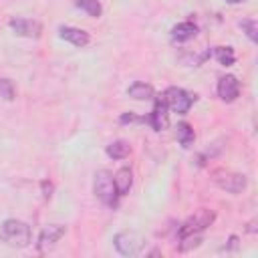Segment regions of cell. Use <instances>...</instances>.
I'll return each mask as SVG.
<instances>
[{
    "label": "cell",
    "instance_id": "1",
    "mask_svg": "<svg viewBox=\"0 0 258 258\" xmlns=\"http://www.w3.org/2000/svg\"><path fill=\"white\" fill-rule=\"evenodd\" d=\"M0 236L6 244L24 248L30 244V226L20 220H6L0 228Z\"/></svg>",
    "mask_w": 258,
    "mask_h": 258
},
{
    "label": "cell",
    "instance_id": "2",
    "mask_svg": "<svg viewBox=\"0 0 258 258\" xmlns=\"http://www.w3.org/2000/svg\"><path fill=\"white\" fill-rule=\"evenodd\" d=\"M93 191L95 196L109 208H115L117 206V189H115V181H113V173L107 171V169H99L95 173V181H93Z\"/></svg>",
    "mask_w": 258,
    "mask_h": 258
},
{
    "label": "cell",
    "instance_id": "3",
    "mask_svg": "<svg viewBox=\"0 0 258 258\" xmlns=\"http://www.w3.org/2000/svg\"><path fill=\"white\" fill-rule=\"evenodd\" d=\"M214 220H216V214H214L212 210L202 208V210H198L194 216H189V218L179 226L177 236L181 238V236H189V234H202L206 228L212 226Z\"/></svg>",
    "mask_w": 258,
    "mask_h": 258
},
{
    "label": "cell",
    "instance_id": "4",
    "mask_svg": "<svg viewBox=\"0 0 258 258\" xmlns=\"http://www.w3.org/2000/svg\"><path fill=\"white\" fill-rule=\"evenodd\" d=\"M214 183L230 194H242L248 185V177L244 173L236 171H226V169H216L214 171Z\"/></svg>",
    "mask_w": 258,
    "mask_h": 258
},
{
    "label": "cell",
    "instance_id": "5",
    "mask_svg": "<svg viewBox=\"0 0 258 258\" xmlns=\"http://www.w3.org/2000/svg\"><path fill=\"white\" fill-rule=\"evenodd\" d=\"M163 99L167 103V107L173 111V113H179V115H185L191 107V103L196 101V95L179 89V87H169L165 93H163Z\"/></svg>",
    "mask_w": 258,
    "mask_h": 258
},
{
    "label": "cell",
    "instance_id": "6",
    "mask_svg": "<svg viewBox=\"0 0 258 258\" xmlns=\"http://www.w3.org/2000/svg\"><path fill=\"white\" fill-rule=\"evenodd\" d=\"M113 242H115L117 252L123 256H137L143 248V238L135 232H119L113 238Z\"/></svg>",
    "mask_w": 258,
    "mask_h": 258
},
{
    "label": "cell",
    "instance_id": "7",
    "mask_svg": "<svg viewBox=\"0 0 258 258\" xmlns=\"http://www.w3.org/2000/svg\"><path fill=\"white\" fill-rule=\"evenodd\" d=\"M8 24L14 30V34L26 36V38H38L40 32H42V24L36 22V20H32V18H20V16H16V18H10Z\"/></svg>",
    "mask_w": 258,
    "mask_h": 258
},
{
    "label": "cell",
    "instance_id": "8",
    "mask_svg": "<svg viewBox=\"0 0 258 258\" xmlns=\"http://www.w3.org/2000/svg\"><path fill=\"white\" fill-rule=\"evenodd\" d=\"M62 236H64V226H60V224H48L46 228H42V232L38 236V250L40 252L50 250Z\"/></svg>",
    "mask_w": 258,
    "mask_h": 258
},
{
    "label": "cell",
    "instance_id": "9",
    "mask_svg": "<svg viewBox=\"0 0 258 258\" xmlns=\"http://www.w3.org/2000/svg\"><path fill=\"white\" fill-rule=\"evenodd\" d=\"M240 95V83L234 75H226V77H220L218 81V97L226 103H232L236 101Z\"/></svg>",
    "mask_w": 258,
    "mask_h": 258
},
{
    "label": "cell",
    "instance_id": "10",
    "mask_svg": "<svg viewBox=\"0 0 258 258\" xmlns=\"http://www.w3.org/2000/svg\"><path fill=\"white\" fill-rule=\"evenodd\" d=\"M167 103H165V99L163 97H157L155 99V105H153V111L149 113V117H147V121H149V125L155 129V131H163L165 127H167Z\"/></svg>",
    "mask_w": 258,
    "mask_h": 258
},
{
    "label": "cell",
    "instance_id": "11",
    "mask_svg": "<svg viewBox=\"0 0 258 258\" xmlns=\"http://www.w3.org/2000/svg\"><path fill=\"white\" fill-rule=\"evenodd\" d=\"M58 34H60V38L69 40V42L75 44V46H85V44H89V40H91L89 32H85V30H81V28H75V26H60V28H58Z\"/></svg>",
    "mask_w": 258,
    "mask_h": 258
},
{
    "label": "cell",
    "instance_id": "12",
    "mask_svg": "<svg viewBox=\"0 0 258 258\" xmlns=\"http://www.w3.org/2000/svg\"><path fill=\"white\" fill-rule=\"evenodd\" d=\"M113 181H115V189L119 196H125L129 194L131 185H133V171L129 167H121L115 175H113Z\"/></svg>",
    "mask_w": 258,
    "mask_h": 258
},
{
    "label": "cell",
    "instance_id": "13",
    "mask_svg": "<svg viewBox=\"0 0 258 258\" xmlns=\"http://www.w3.org/2000/svg\"><path fill=\"white\" fill-rule=\"evenodd\" d=\"M198 34V26L194 22H179L171 28V38L177 42H185Z\"/></svg>",
    "mask_w": 258,
    "mask_h": 258
},
{
    "label": "cell",
    "instance_id": "14",
    "mask_svg": "<svg viewBox=\"0 0 258 258\" xmlns=\"http://www.w3.org/2000/svg\"><path fill=\"white\" fill-rule=\"evenodd\" d=\"M127 95H129L131 99H137V101H149V99L155 97V91H153V87L147 85V83H133V85L127 89Z\"/></svg>",
    "mask_w": 258,
    "mask_h": 258
},
{
    "label": "cell",
    "instance_id": "15",
    "mask_svg": "<svg viewBox=\"0 0 258 258\" xmlns=\"http://www.w3.org/2000/svg\"><path fill=\"white\" fill-rule=\"evenodd\" d=\"M175 137L181 143V147H189L194 143V139H196V133H194V129H191V125L187 121H179L177 127H175Z\"/></svg>",
    "mask_w": 258,
    "mask_h": 258
},
{
    "label": "cell",
    "instance_id": "16",
    "mask_svg": "<svg viewBox=\"0 0 258 258\" xmlns=\"http://www.w3.org/2000/svg\"><path fill=\"white\" fill-rule=\"evenodd\" d=\"M105 151H107V155H109L111 159H125V157L131 153V147H129V143H127V141L117 139V141L109 143Z\"/></svg>",
    "mask_w": 258,
    "mask_h": 258
},
{
    "label": "cell",
    "instance_id": "17",
    "mask_svg": "<svg viewBox=\"0 0 258 258\" xmlns=\"http://www.w3.org/2000/svg\"><path fill=\"white\" fill-rule=\"evenodd\" d=\"M214 56H216V60H218L220 64H224V67H230V64H234V60H236L234 48H230V46H216V48H214Z\"/></svg>",
    "mask_w": 258,
    "mask_h": 258
},
{
    "label": "cell",
    "instance_id": "18",
    "mask_svg": "<svg viewBox=\"0 0 258 258\" xmlns=\"http://www.w3.org/2000/svg\"><path fill=\"white\" fill-rule=\"evenodd\" d=\"M75 4L81 8V10H85L89 16H101V12H103V6H101V2L99 0H75Z\"/></svg>",
    "mask_w": 258,
    "mask_h": 258
},
{
    "label": "cell",
    "instance_id": "19",
    "mask_svg": "<svg viewBox=\"0 0 258 258\" xmlns=\"http://www.w3.org/2000/svg\"><path fill=\"white\" fill-rule=\"evenodd\" d=\"M200 244H202V234H189V236L179 238V250L181 252H189V250L198 248Z\"/></svg>",
    "mask_w": 258,
    "mask_h": 258
},
{
    "label": "cell",
    "instance_id": "20",
    "mask_svg": "<svg viewBox=\"0 0 258 258\" xmlns=\"http://www.w3.org/2000/svg\"><path fill=\"white\" fill-rule=\"evenodd\" d=\"M14 95H16V89H14L12 81L6 79V77H0V97H2L4 101H12Z\"/></svg>",
    "mask_w": 258,
    "mask_h": 258
},
{
    "label": "cell",
    "instance_id": "21",
    "mask_svg": "<svg viewBox=\"0 0 258 258\" xmlns=\"http://www.w3.org/2000/svg\"><path fill=\"white\" fill-rule=\"evenodd\" d=\"M240 26H242V30H246V34H248V38H250L252 42L258 40V22H256L254 18H246V20H242Z\"/></svg>",
    "mask_w": 258,
    "mask_h": 258
},
{
    "label": "cell",
    "instance_id": "22",
    "mask_svg": "<svg viewBox=\"0 0 258 258\" xmlns=\"http://www.w3.org/2000/svg\"><path fill=\"white\" fill-rule=\"evenodd\" d=\"M40 187H42V196H44V198H46V200H48V198H50V196H52V183H50V181H46V179H44V181H42V183H40Z\"/></svg>",
    "mask_w": 258,
    "mask_h": 258
},
{
    "label": "cell",
    "instance_id": "23",
    "mask_svg": "<svg viewBox=\"0 0 258 258\" xmlns=\"http://www.w3.org/2000/svg\"><path fill=\"white\" fill-rule=\"evenodd\" d=\"M228 4H238V2H242V0H226Z\"/></svg>",
    "mask_w": 258,
    "mask_h": 258
}]
</instances>
